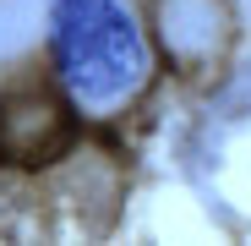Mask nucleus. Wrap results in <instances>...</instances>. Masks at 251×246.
<instances>
[{"label": "nucleus", "instance_id": "1", "mask_svg": "<svg viewBox=\"0 0 251 246\" xmlns=\"http://www.w3.org/2000/svg\"><path fill=\"white\" fill-rule=\"evenodd\" d=\"M55 66L76 99L109 104L142 77L137 22L115 0H55Z\"/></svg>", "mask_w": 251, "mask_h": 246}]
</instances>
